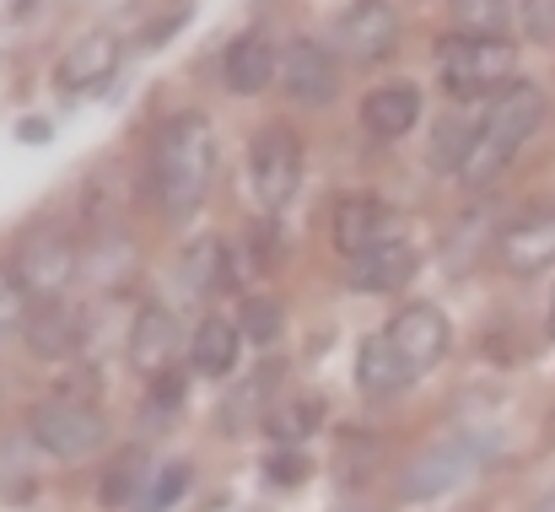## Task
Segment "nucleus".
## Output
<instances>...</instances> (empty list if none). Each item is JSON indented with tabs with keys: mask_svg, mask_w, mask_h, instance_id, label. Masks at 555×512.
Segmentation results:
<instances>
[{
	"mask_svg": "<svg viewBox=\"0 0 555 512\" xmlns=\"http://www.w3.org/2000/svg\"><path fill=\"white\" fill-rule=\"evenodd\" d=\"M33 308H38V297L27 292L22 270L11 259H0V335H22L27 319H33Z\"/></svg>",
	"mask_w": 555,
	"mask_h": 512,
	"instance_id": "nucleus-26",
	"label": "nucleus"
},
{
	"mask_svg": "<svg viewBox=\"0 0 555 512\" xmlns=\"http://www.w3.org/2000/svg\"><path fill=\"white\" fill-rule=\"evenodd\" d=\"M421 108H426V98H421L415 81H404V76L377 81L367 98H362V130H367L372 141H404L421 125Z\"/></svg>",
	"mask_w": 555,
	"mask_h": 512,
	"instance_id": "nucleus-16",
	"label": "nucleus"
},
{
	"mask_svg": "<svg viewBox=\"0 0 555 512\" xmlns=\"http://www.w3.org/2000/svg\"><path fill=\"white\" fill-rule=\"evenodd\" d=\"M330 38L351 65H383L404 43V16H399L393 0H346Z\"/></svg>",
	"mask_w": 555,
	"mask_h": 512,
	"instance_id": "nucleus-6",
	"label": "nucleus"
},
{
	"mask_svg": "<svg viewBox=\"0 0 555 512\" xmlns=\"http://www.w3.org/2000/svg\"><path fill=\"white\" fill-rule=\"evenodd\" d=\"M534 512H555V491H551V497H545V502H540V508H534Z\"/></svg>",
	"mask_w": 555,
	"mask_h": 512,
	"instance_id": "nucleus-34",
	"label": "nucleus"
},
{
	"mask_svg": "<svg viewBox=\"0 0 555 512\" xmlns=\"http://www.w3.org/2000/svg\"><path fill=\"white\" fill-rule=\"evenodd\" d=\"M453 33H486V38H507L513 33V0H448Z\"/></svg>",
	"mask_w": 555,
	"mask_h": 512,
	"instance_id": "nucleus-25",
	"label": "nucleus"
},
{
	"mask_svg": "<svg viewBox=\"0 0 555 512\" xmlns=\"http://www.w3.org/2000/svg\"><path fill=\"white\" fill-rule=\"evenodd\" d=\"M189 486H194V470H189L184 459H173V464L152 470V486H146V512H168L189 491Z\"/></svg>",
	"mask_w": 555,
	"mask_h": 512,
	"instance_id": "nucleus-28",
	"label": "nucleus"
},
{
	"mask_svg": "<svg viewBox=\"0 0 555 512\" xmlns=\"http://www.w3.org/2000/svg\"><path fill=\"white\" fill-rule=\"evenodd\" d=\"M480 119H486V103H469V108H459V114H442L437 119V130H431V168L437 172H464L469 163V152H475V141H480Z\"/></svg>",
	"mask_w": 555,
	"mask_h": 512,
	"instance_id": "nucleus-20",
	"label": "nucleus"
},
{
	"mask_svg": "<svg viewBox=\"0 0 555 512\" xmlns=\"http://www.w3.org/2000/svg\"><path fill=\"white\" fill-rule=\"evenodd\" d=\"M437 81L453 103H491L518 81V43L513 38H486V33H448L431 43Z\"/></svg>",
	"mask_w": 555,
	"mask_h": 512,
	"instance_id": "nucleus-3",
	"label": "nucleus"
},
{
	"mask_svg": "<svg viewBox=\"0 0 555 512\" xmlns=\"http://www.w3.org/2000/svg\"><path fill=\"white\" fill-rule=\"evenodd\" d=\"M513 27L529 43H555V0H513Z\"/></svg>",
	"mask_w": 555,
	"mask_h": 512,
	"instance_id": "nucleus-29",
	"label": "nucleus"
},
{
	"mask_svg": "<svg viewBox=\"0 0 555 512\" xmlns=\"http://www.w3.org/2000/svg\"><path fill=\"white\" fill-rule=\"evenodd\" d=\"M302 163L308 157H302L297 130H286V125L254 130V141H248V189H254V200H259L264 216H275V210L292 205V194L302 189Z\"/></svg>",
	"mask_w": 555,
	"mask_h": 512,
	"instance_id": "nucleus-5",
	"label": "nucleus"
},
{
	"mask_svg": "<svg viewBox=\"0 0 555 512\" xmlns=\"http://www.w3.org/2000/svg\"><path fill=\"white\" fill-rule=\"evenodd\" d=\"M319 421H324V399L302 394V399H286V405H275V410L264 415V432H270V443H281V448H297V443H308V437L319 432Z\"/></svg>",
	"mask_w": 555,
	"mask_h": 512,
	"instance_id": "nucleus-23",
	"label": "nucleus"
},
{
	"mask_svg": "<svg viewBox=\"0 0 555 512\" xmlns=\"http://www.w3.org/2000/svg\"><path fill=\"white\" fill-rule=\"evenodd\" d=\"M119 65H125V43H119V33L98 27V33H81V38L60 54L54 81H60V92L87 98V92H103V87L119 76Z\"/></svg>",
	"mask_w": 555,
	"mask_h": 512,
	"instance_id": "nucleus-13",
	"label": "nucleus"
},
{
	"mask_svg": "<svg viewBox=\"0 0 555 512\" xmlns=\"http://www.w3.org/2000/svg\"><path fill=\"white\" fill-rule=\"evenodd\" d=\"M216 183V130L199 108L184 114H168L157 130H152V146H146V194L163 216L184 221L205 205Z\"/></svg>",
	"mask_w": 555,
	"mask_h": 512,
	"instance_id": "nucleus-1",
	"label": "nucleus"
},
{
	"mask_svg": "<svg viewBox=\"0 0 555 512\" xmlns=\"http://www.w3.org/2000/svg\"><path fill=\"white\" fill-rule=\"evenodd\" d=\"M237 330H243V341L248 345H270L286 335V313H281V303L275 297H243V313H237Z\"/></svg>",
	"mask_w": 555,
	"mask_h": 512,
	"instance_id": "nucleus-27",
	"label": "nucleus"
},
{
	"mask_svg": "<svg viewBox=\"0 0 555 512\" xmlns=\"http://www.w3.org/2000/svg\"><path fill=\"white\" fill-rule=\"evenodd\" d=\"M243 330H237V319H227V313H210V319H199V330H194V341H189V361H194V372H205V377H232L237 372V361H243Z\"/></svg>",
	"mask_w": 555,
	"mask_h": 512,
	"instance_id": "nucleus-18",
	"label": "nucleus"
},
{
	"mask_svg": "<svg viewBox=\"0 0 555 512\" xmlns=\"http://www.w3.org/2000/svg\"><path fill=\"white\" fill-rule=\"evenodd\" d=\"M383 335H388V345L399 350V361H404L415 377L431 372V367L453 350V324H448V313L431 308V303H404V308L383 324Z\"/></svg>",
	"mask_w": 555,
	"mask_h": 512,
	"instance_id": "nucleus-12",
	"label": "nucleus"
},
{
	"mask_svg": "<svg viewBox=\"0 0 555 512\" xmlns=\"http://www.w3.org/2000/svg\"><path fill=\"white\" fill-rule=\"evenodd\" d=\"M540 125H545V87H540L534 76H518L507 92H496V98L486 103L480 141H475L469 163L459 172V183H469V189L496 183V178L507 172V163L540 136Z\"/></svg>",
	"mask_w": 555,
	"mask_h": 512,
	"instance_id": "nucleus-2",
	"label": "nucleus"
},
{
	"mask_svg": "<svg viewBox=\"0 0 555 512\" xmlns=\"http://www.w3.org/2000/svg\"><path fill=\"white\" fill-rule=\"evenodd\" d=\"M496 265L518 281L545 276L555 265V205H529L496 232Z\"/></svg>",
	"mask_w": 555,
	"mask_h": 512,
	"instance_id": "nucleus-11",
	"label": "nucleus"
},
{
	"mask_svg": "<svg viewBox=\"0 0 555 512\" xmlns=\"http://www.w3.org/2000/svg\"><path fill=\"white\" fill-rule=\"evenodd\" d=\"M189 16H194V5H189V0H184V5H173L163 22H152V27H146V38H141V43H146V49H163V43H168V33H179Z\"/></svg>",
	"mask_w": 555,
	"mask_h": 512,
	"instance_id": "nucleus-30",
	"label": "nucleus"
},
{
	"mask_svg": "<svg viewBox=\"0 0 555 512\" xmlns=\"http://www.w3.org/2000/svg\"><path fill=\"white\" fill-rule=\"evenodd\" d=\"M22 141H49V125H43V119H27V125H22Z\"/></svg>",
	"mask_w": 555,
	"mask_h": 512,
	"instance_id": "nucleus-32",
	"label": "nucleus"
},
{
	"mask_svg": "<svg viewBox=\"0 0 555 512\" xmlns=\"http://www.w3.org/2000/svg\"><path fill=\"white\" fill-rule=\"evenodd\" d=\"M475 464H480V448L469 443V437H448V443H431V448H421L404 470H399V502H437V497H448V491H459L469 475H475Z\"/></svg>",
	"mask_w": 555,
	"mask_h": 512,
	"instance_id": "nucleus-7",
	"label": "nucleus"
},
{
	"mask_svg": "<svg viewBox=\"0 0 555 512\" xmlns=\"http://www.w3.org/2000/svg\"><path fill=\"white\" fill-rule=\"evenodd\" d=\"M11 265L22 270V281H27V292H33L38 303H60L65 286L76 281V270H81V254H76L70 232L38 227V232H27V238L16 243V259H11Z\"/></svg>",
	"mask_w": 555,
	"mask_h": 512,
	"instance_id": "nucleus-10",
	"label": "nucleus"
},
{
	"mask_svg": "<svg viewBox=\"0 0 555 512\" xmlns=\"http://www.w3.org/2000/svg\"><path fill=\"white\" fill-rule=\"evenodd\" d=\"M27 350L38 356V361H70V356H81V345H87V319H81V308L76 303H43V308H33V319H27Z\"/></svg>",
	"mask_w": 555,
	"mask_h": 512,
	"instance_id": "nucleus-17",
	"label": "nucleus"
},
{
	"mask_svg": "<svg viewBox=\"0 0 555 512\" xmlns=\"http://www.w3.org/2000/svg\"><path fill=\"white\" fill-rule=\"evenodd\" d=\"M330 238H335V254L351 265L383 243H399L404 238V210L388 205L383 194H346L330 216Z\"/></svg>",
	"mask_w": 555,
	"mask_h": 512,
	"instance_id": "nucleus-8",
	"label": "nucleus"
},
{
	"mask_svg": "<svg viewBox=\"0 0 555 512\" xmlns=\"http://www.w3.org/2000/svg\"><path fill=\"white\" fill-rule=\"evenodd\" d=\"M146 486H152V470H146V453L141 448H125L108 470H103V502L108 508H130V502H146Z\"/></svg>",
	"mask_w": 555,
	"mask_h": 512,
	"instance_id": "nucleus-24",
	"label": "nucleus"
},
{
	"mask_svg": "<svg viewBox=\"0 0 555 512\" xmlns=\"http://www.w3.org/2000/svg\"><path fill=\"white\" fill-rule=\"evenodd\" d=\"M179 281H184L194 297H210L221 286H232V248L221 238H194L179 259Z\"/></svg>",
	"mask_w": 555,
	"mask_h": 512,
	"instance_id": "nucleus-22",
	"label": "nucleus"
},
{
	"mask_svg": "<svg viewBox=\"0 0 555 512\" xmlns=\"http://www.w3.org/2000/svg\"><path fill=\"white\" fill-rule=\"evenodd\" d=\"M302 470H308V464H302V453H297V448H286V453H275V459L264 464V475H270L275 486H297V481H302Z\"/></svg>",
	"mask_w": 555,
	"mask_h": 512,
	"instance_id": "nucleus-31",
	"label": "nucleus"
},
{
	"mask_svg": "<svg viewBox=\"0 0 555 512\" xmlns=\"http://www.w3.org/2000/svg\"><path fill=\"white\" fill-rule=\"evenodd\" d=\"M281 92L297 108H330L340 98V60L335 43L319 38H292L281 49Z\"/></svg>",
	"mask_w": 555,
	"mask_h": 512,
	"instance_id": "nucleus-9",
	"label": "nucleus"
},
{
	"mask_svg": "<svg viewBox=\"0 0 555 512\" xmlns=\"http://www.w3.org/2000/svg\"><path fill=\"white\" fill-rule=\"evenodd\" d=\"M545 330H551V341H555V292H551V308H545Z\"/></svg>",
	"mask_w": 555,
	"mask_h": 512,
	"instance_id": "nucleus-33",
	"label": "nucleus"
},
{
	"mask_svg": "<svg viewBox=\"0 0 555 512\" xmlns=\"http://www.w3.org/2000/svg\"><path fill=\"white\" fill-rule=\"evenodd\" d=\"M27 437H33V448L49 453V459H87V453L103 448L108 421H103V410H98L87 394H54V399H38V405H33Z\"/></svg>",
	"mask_w": 555,
	"mask_h": 512,
	"instance_id": "nucleus-4",
	"label": "nucleus"
},
{
	"mask_svg": "<svg viewBox=\"0 0 555 512\" xmlns=\"http://www.w3.org/2000/svg\"><path fill=\"white\" fill-rule=\"evenodd\" d=\"M179 356H184V335H179V319L163 308V303H146L130 324V367L135 377L152 388L163 377L179 372Z\"/></svg>",
	"mask_w": 555,
	"mask_h": 512,
	"instance_id": "nucleus-14",
	"label": "nucleus"
},
{
	"mask_svg": "<svg viewBox=\"0 0 555 512\" xmlns=\"http://www.w3.org/2000/svg\"><path fill=\"white\" fill-rule=\"evenodd\" d=\"M221 87L232 98H259V92L281 87V49L264 33H237L221 54Z\"/></svg>",
	"mask_w": 555,
	"mask_h": 512,
	"instance_id": "nucleus-15",
	"label": "nucleus"
},
{
	"mask_svg": "<svg viewBox=\"0 0 555 512\" xmlns=\"http://www.w3.org/2000/svg\"><path fill=\"white\" fill-rule=\"evenodd\" d=\"M415 270H421V254L410 248V238H399V243H383V248H372L362 259H351V281L362 286V292H404L410 281H415Z\"/></svg>",
	"mask_w": 555,
	"mask_h": 512,
	"instance_id": "nucleus-19",
	"label": "nucleus"
},
{
	"mask_svg": "<svg viewBox=\"0 0 555 512\" xmlns=\"http://www.w3.org/2000/svg\"><path fill=\"white\" fill-rule=\"evenodd\" d=\"M415 383V372L399 361V350L388 345V335H367L362 350H357V388L367 399H393Z\"/></svg>",
	"mask_w": 555,
	"mask_h": 512,
	"instance_id": "nucleus-21",
	"label": "nucleus"
}]
</instances>
